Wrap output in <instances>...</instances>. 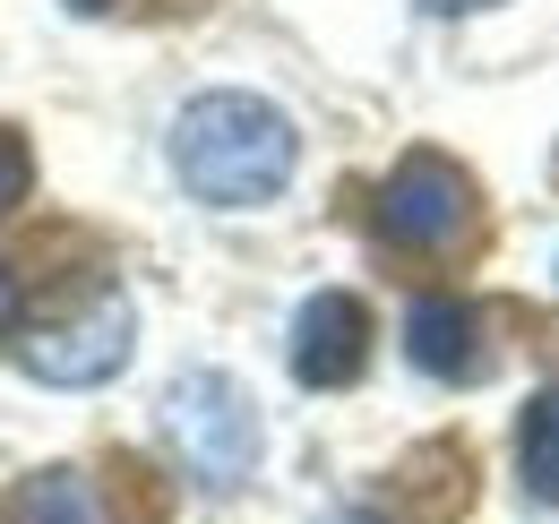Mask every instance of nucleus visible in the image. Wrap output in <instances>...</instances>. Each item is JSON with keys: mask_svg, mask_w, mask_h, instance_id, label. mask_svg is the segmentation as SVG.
Masks as SVG:
<instances>
[{"mask_svg": "<svg viewBox=\"0 0 559 524\" xmlns=\"http://www.w3.org/2000/svg\"><path fill=\"white\" fill-rule=\"evenodd\" d=\"M293 155H301L293 121L241 86H215L199 104H181V121H173V172L207 206H267L293 181Z\"/></svg>", "mask_w": 559, "mask_h": 524, "instance_id": "nucleus-1", "label": "nucleus"}, {"mask_svg": "<svg viewBox=\"0 0 559 524\" xmlns=\"http://www.w3.org/2000/svg\"><path fill=\"white\" fill-rule=\"evenodd\" d=\"M164 430H173L181 464H190L207 490H241L250 464H259V404H250V388H241L233 370H190V379H173Z\"/></svg>", "mask_w": 559, "mask_h": 524, "instance_id": "nucleus-2", "label": "nucleus"}, {"mask_svg": "<svg viewBox=\"0 0 559 524\" xmlns=\"http://www.w3.org/2000/svg\"><path fill=\"white\" fill-rule=\"evenodd\" d=\"M130 344H139L130 301H121V293H86L70 319L26 335L17 361H26V379H44V388H104V379L130 361Z\"/></svg>", "mask_w": 559, "mask_h": 524, "instance_id": "nucleus-3", "label": "nucleus"}, {"mask_svg": "<svg viewBox=\"0 0 559 524\" xmlns=\"http://www.w3.org/2000/svg\"><path fill=\"white\" fill-rule=\"evenodd\" d=\"M474 224V181L448 164V155H405L396 172H388V190H379V233L396 241V250H448L456 233Z\"/></svg>", "mask_w": 559, "mask_h": 524, "instance_id": "nucleus-4", "label": "nucleus"}, {"mask_svg": "<svg viewBox=\"0 0 559 524\" xmlns=\"http://www.w3.org/2000/svg\"><path fill=\"white\" fill-rule=\"evenodd\" d=\"M370 370V310L353 293H310L293 310V379L301 388H353Z\"/></svg>", "mask_w": 559, "mask_h": 524, "instance_id": "nucleus-5", "label": "nucleus"}, {"mask_svg": "<svg viewBox=\"0 0 559 524\" xmlns=\"http://www.w3.org/2000/svg\"><path fill=\"white\" fill-rule=\"evenodd\" d=\"M405 353H414V370L430 379H483V310L474 301H448V293H430L405 310Z\"/></svg>", "mask_w": 559, "mask_h": 524, "instance_id": "nucleus-6", "label": "nucleus"}, {"mask_svg": "<svg viewBox=\"0 0 559 524\" xmlns=\"http://www.w3.org/2000/svg\"><path fill=\"white\" fill-rule=\"evenodd\" d=\"M0 524H104V508H95V481L86 473L52 464V473H26L0 499Z\"/></svg>", "mask_w": 559, "mask_h": 524, "instance_id": "nucleus-7", "label": "nucleus"}, {"mask_svg": "<svg viewBox=\"0 0 559 524\" xmlns=\"http://www.w3.org/2000/svg\"><path fill=\"white\" fill-rule=\"evenodd\" d=\"M516 464H525V490L559 508V388L534 395V413H525V430H516Z\"/></svg>", "mask_w": 559, "mask_h": 524, "instance_id": "nucleus-8", "label": "nucleus"}, {"mask_svg": "<svg viewBox=\"0 0 559 524\" xmlns=\"http://www.w3.org/2000/svg\"><path fill=\"white\" fill-rule=\"evenodd\" d=\"M26 181H35V155H26V138L17 130H0V215L26 198Z\"/></svg>", "mask_w": 559, "mask_h": 524, "instance_id": "nucleus-9", "label": "nucleus"}, {"mask_svg": "<svg viewBox=\"0 0 559 524\" xmlns=\"http://www.w3.org/2000/svg\"><path fill=\"white\" fill-rule=\"evenodd\" d=\"M17 327V275H9V266H0V335Z\"/></svg>", "mask_w": 559, "mask_h": 524, "instance_id": "nucleus-10", "label": "nucleus"}, {"mask_svg": "<svg viewBox=\"0 0 559 524\" xmlns=\"http://www.w3.org/2000/svg\"><path fill=\"white\" fill-rule=\"evenodd\" d=\"M421 9H439V17H465V9H499V0H421Z\"/></svg>", "mask_w": 559, "mask_h": 524, "instance_id": "nucleus-11", "label": "nucleus"}, {"mask_svg": "<svg viewBox=\"0 0 559 524\" xmlns=\"http://www.w3.org/2000/svg\"><path fill=\"white\" fill-rule=\"evenodd\" d=\"M336 524H370V516H336Z\"/></svg>", "mask_w": 559, "mask_h": 524, "instance_id": "nucleus-12", "label": "nucleus"}]
</instances>
